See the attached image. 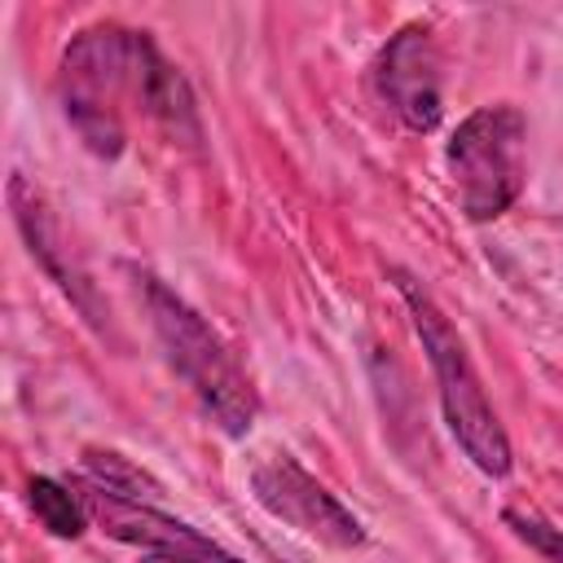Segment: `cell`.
I'll return each instance as SVG.
<instances>
[{"label":"cell","instance_id":"cell-4","mask_svg":"<svg viewBox=\"0 0 563 563\" xmlns=\"http://www.w3.org/2000/svg\"><path fill=\"white\" fill-rule=\"evenodd\" d=\"M449 172L457 202L471 220H497L510 211L528 180V119L519 106L497 101L471 110L449 136Z\"/></svg>","mask_w":563,"mask_h":563},{"label":"cell","instance_id":"cell-11","mask_svg":"<svg viewBox=\"0 0 563 563\" xmlns=\"http://www.w3.org/2000/svg\"><path fill=\"white\" fill-rule=\"evenodd\" d=\"M141 563H242V559H233L229 550L211 545V550H198V554H145Z\"/></svg>","mask_w":563,"mask_h":563},{"label":"cell","instance_id":"cell-5","mask_svg":"<svg viewBox=\"0 0 563 563\" xmlns=\"http://www.w3.org/2000/svg\"><path fill=\"white\" fill-rule=\"evenodd\" d=\"M251 488H255V501L273 519L290 523V528H299V532H308V537H317V541H325L334 550L365 545L361 519L325 484H317L295 457H286V453L264 457L251 471Z\"/></svg>","mask_w":563,"mask_h":563},{"label":"cell","instance_id":"cell-6","mask_svg":"<svg viewBox=\"0 0 563 563\" xmlns=\"http://www.w3.org/2000/svg\"><path fill=\"white\" fill-rule=\"evenodd\" d=\"M374 84H378V97L391 106V114L409 132H431L444 114L440 57H435L431 31L418 26V22L400 26L374 62Z\"/></svg>","mask_w":563,"mask_h":563},{"label":"cell","instance_id":"cell-10","mask_svg":"<svg viewBox=\"0 0 563 563\" xmlns=\"http://www.w3.org/2000/svg\"><path fill=\"white\" fill-rule=\"evenodd\" d=\"M501 523H506L519 541H528L545 563H563V528L545 523V519L532 515V510H501Z\"/></svg>","mask_w":563,"mask_h":563},{"label":"cell","instance_id":"cell-7","mask_svg":"<svg viewBox=\"0 0 563 563\" xmlns=\"http://www.w3.org/2000/svg\"><path fill=\"white\" fill-rule=\"evenodd\" d=\"M9 207H13V220H18V229H22V238H26V246H31V255L40 260V268L79 303V312L92 321V325H101V303H97V290H92V282H88V273L79 268V260H75V251L66 246V233H62V224H57V216H53V207L44 202V194L26 180V176H9Z\"/></svg>","mask_w":563,"mask_h":563},{"label":"cell","instance_id":"cell-1","mask_svg":"<svg viewBox=\"0 0 563 563\" xmlns=\"http://www.w3.org/2000/svg\"><path fill=\"white\" fill-rule=\"evenodd\" d=\"M57 97L66 110V123L79 132V141L97 158H119L128 145L123 110L136 106L154 123H163L172 136L198 141V114L194 92L185 75L163 62L154 40L145 31H128L114 22L79 31L57 70Z\"/></svg>","mask_w":563,"mask_h":563},{"label":"cell","instance_id":"cell-2","mask_svg":"<svg viewBox=\"0 0 563 563\" xmlns=\"http://www.w3.org/2000/svg\"><path fill=\"white\" fill-rule=\"evenodd\" d=\"M405 308H409V321L418 330V343L435 369V383H440V409H444V422L453 431V440L462 444V453L493 479H501L510 466H515V453H510V440H506V427L466 356V343L457 339L453 321L435 308V299L409 277V273H391Z\"/></svg>","mask_w":563,"mask_h":563},{"label":"cell","instance_id":"cell-8","mask_svg":"<svg viewBox=\"0 0 563 563\" xmlns=\"http://www.w3.org/2000/svg\"><path fill=\"white\" fill-rule=\"evenodd\" d=\"M84 484L106 488V493L128 497V501H154L163 493L158 479H150L141 466H132L114 449H84Z\"/></svg>","mask_w":563,"mask_h":563},{"label":"cell","instance_id":"cell-9","mask_svg":"<svg viewBox=\"0 0 563 563\" xmlns=\"http://www.w3.org/2000/svg\"><path fill=\"white\" fill-rule=\"evenodd\" d=\"M26 501L35 510V519L53 532V537H84L88 528V506L79 493H70L66 484L48 479V475H35L26 484Z\"/></svg>","mask_w":563,"mask_h":563},{"label":"cell","instance_id":"cell-3","mask_svg":"<svg viewBox=\"0 0 563 563\" xmlns=\"http://www.w3.org/2000/svg\"><path fill=\"white\" fill-rule=\"evenodd\" d=\"M141 282H145L150 325L167 352V365L189 383V391L224 435H246L260 413V400L251 378L224 347V339L158 277H141Z\"/></svg>","mask_w":563,"mask_h":563}]
</instances>
